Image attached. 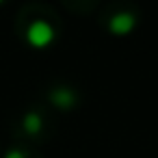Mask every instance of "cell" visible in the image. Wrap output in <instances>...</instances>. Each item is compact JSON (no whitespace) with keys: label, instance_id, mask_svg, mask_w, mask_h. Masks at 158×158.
<instances>
[{"label":"cell","instance_id":"cell-4","mask_svg":"<svg viewBox=\"0 0 158 158\" xmlns=\"http://www.w3.org/2000/svg\"><path fill=\"white\" fill-rule=\"evenodd\" d=\"M22 128H24L28 134H39L41 128H44L41 115H39V113H26L24 119H22Z\"/></svg>","mask_w":158,"mask_h":158},{"label":"cell","instance_id":"cell-5","mask_svg":"<svg viewBox=\"0 0 158 158\" xmlns=\"http://www.w3.org/2000/svg\"><path fill=\"white\" fill-rule=\"evenodd\" d=\"M5 158H26V154H24V152H20V149H11V152H7V154H5Z\"/></svg>","mask_w":158,"mask_h":158},{"label":"cell","instance_id":"cell-2","mask_svg":"<svg viewBox=\"0 0 158 158\" xmlns=\"http://www.w3.org/2000/svg\"><path fill=\"white\" fill-rule=\"evenodd\" d=\"M134 26H136V18H134V13H130V11H119V13H115V15L108 20V28H110V33L117 35V37L130 35V33L134 31Z\"/></svg>","mask_w":158,"mask_h":158},{"label":"cell","instance_id":"cell-3","mask_svg":"<svg viewBox=\"0 0 158 158\" xmlns=\"http://www.w3.org/2000/svg\"><path fill=\"white\" fill-rule=\"evenodd\" d=\"M50 102H52L54 106H59V108H72V106L76 104V93H74L72 89L61 87V89H54V91L50 93Z\"/></svg>","mask_w":158,"mask_h":158},{"label":"cell","instance_id":"cell-1","mask_svg":"<svg viewBox=\"0 0 158 158\" xmlns=\"http://www.w3.org/2000/svg\"><path fill=\"white\" fill-rule=\"evenodd\" d=\"M26 41H28V46L39 48V50L48 48L54 41V28H52V24L46 22V20L31 22V26L26 28Z\"/></svg>","mask_w":158,"mask_h":158},{"label":"cell","instance_id":"cell-6","mask_svg":"<svg viewBox=\"0 0 158 158\" xmlns=\"http://www.w3.org/2000/svg\"><path fill=\"white\" fill-rule=\"evenodd\" d=\"M0 2H2V0H0Z\"/></svg>","mask_w":158,"mask_h":158}]
</instances>
